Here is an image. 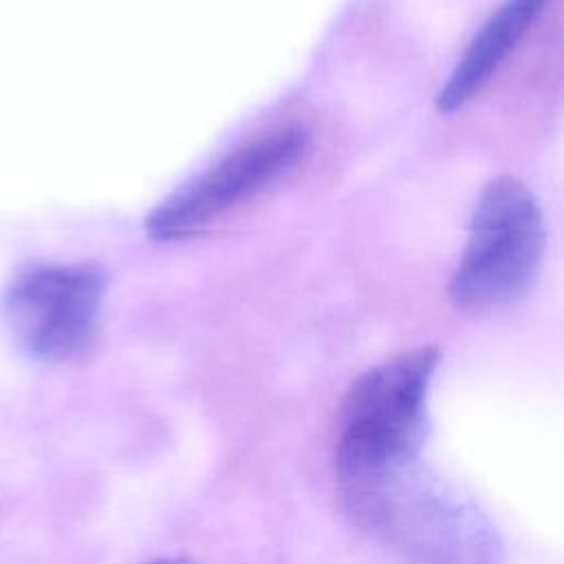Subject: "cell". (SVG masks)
<instances>
[{
	"mask_svg": "<svg viewBox=\"0 0 564 564\" xmlns=\"http://www.w3.org/2000/svg\"><path fill=\"white\" fill-rule=\"evenodd\" d=\"M304 150L306 132L297 126H282L247 141L159 205L148 218V231L159 240L203 231L278 181L302 159Z\"/></svg>",
	"mask_w": 564,
	"mask_h": 564,
	"instance_id": "5",
	"label": "cell"
},
{
	"mask_svg": "<svg viewBox=\"0 0 564 564\" xmlns=\"http://www.w3.org/2000/svg\"><path fill=\"white\" fill-rule=\"evenodd\" d=\"M350 516L410 564H500L487 518L416 456L341 478Z\"/></svg>",
	"mask_w": 564,
	"mask_h": 564,
	"instance_id": "1",
	"label": "cell"
},
{
	"mask_svg": "<svg viewBox=\"0 0 564 564\" xmlns=\"http://www.w3.org/2000/svg\"><path fill=\"white\" fill-rule=\"evenodd\" d=\"M544 251L542 214L531 192L502 176L480 192L449 297L465 313H487L516 302L538 275Z\"/></svg>",
	"mask_w": 564,
	"mask_h": 564,
	"instance_id": "3",
	"label": "cell"
},
{
	"mask_svg": "<svg viewBox=\"0 0 564 564\" xmlns=\"http://www.w3.org/2000/svg\"><path fill=\"white\" fill-rule=\"evenodd\" d=\"M104 295L106 278L93 264H40L11 280L2 319L26 357L59 364L93 341Z\"/></svg>",
	"mask_w": 564,
	"mask_h": 564,
	"instance_id": "4",
	"label": "cell"
},
{
	"mask_svg": "<svg viewBox=\"0 0 564 564\" xmlns=\"http://www.w3.org/2000/svg\"><path fill=\"white\" fill-rule=\"evenodd\" d=\"M143 564H196V562H192L189 557H154V560H150V562H143Z\"/></svg>",
	"mask_w": 564,
	"mask_h": 564,
	"instance_id": "7",
	"label": "cell"
},
{
	"mask_svg": "<svg viewBox=\"0 0 564 564\" xmlns=\"http://www.w3.org/2000/svg\"><path fill=\"white\" fill-rule=\"evenodd\" d=\"M551 0H505L471 40L436 97L441 112L463 108L498 70Z\"/></svg>",
	"mask_w": 564,
	"mask_h": 564,
	"instance_id": "6",
	"label": "cell"
},
{
	"mask_svg": "<svg viewBox=\"0 0 564 564\" xmlns=\"http://www.w3.org/2000/svg\"><path fill=\"white\" fill-rule=\"evenodd\" d=\"M438 359L432 346L414 348L352 381L337 419V480L416 456L427 430V392Z\"/></svg>",
	"mask_w": 564,
	"mask_h": 564,
	"instance_id": "2",
	"label": "cell"
}]
</instances>
